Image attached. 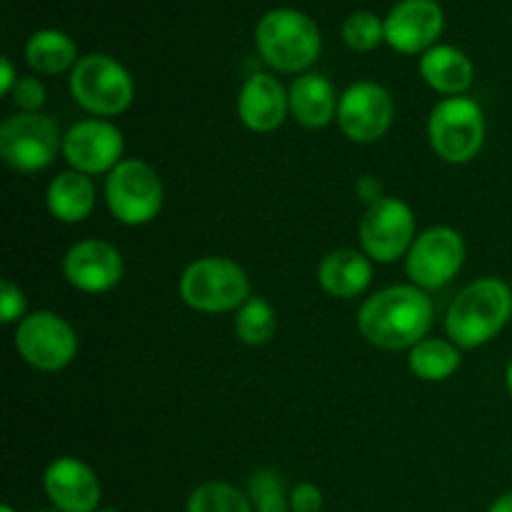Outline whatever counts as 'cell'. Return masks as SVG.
Listing matches in <instances>:
<instances>
[{
  "label": "cell",
  "mask_w": 512,
  "mask_h": 512,
  "mask_svg": "<svg viewBox=\"0 0 512 512\" xmlns=\"http://www.w3.org/2000/svg\"><path fill=\"white\" fill-rule=\"evenodd\" d=\"M433 313V300L418 285H393L360 305L358 328L378 348L405 350L425 340Z\"/></svg>",
  "instance_id": "1"
},
{
  "label": "cell",
  "mask_w": 512,
  "mask_h": 512,
  "mask_svg": "<svg viewBox=\"0 0 512 512\" xmlns=\"http://www.w3.org/2000/svg\"><path fill=\"white\" fill-rule=\"evenodd\" d=\"M512 318V288L500 278L470 283L445 315L448 338L458 348H480L490 343Z\"/></svg>",
  "instance_id": "2"
},
{
  "label": "cell",
  "mask_w": 512,
  "mask_h": 512,
  "mask_svg": "<svg viewBox=\"0 0 512 512\" xmlns=\"http://www.w3.org/2000/svg\"><path fill=\"white\" fill-rule=\"evenodd\" d=\"M255 45L265 63L280 73H303L320 55V30L300 10L278 8L260 18Z\"/></svg>",
  "instance_id": "3"
},
{
  "label": "cell",
  "mask_w": 512,
  "mask_h": 512,
  "mask_svg": "<svg viewBox=\"0 0 512 512\" xmlns=\"http://www.w3.org/2000/svg\"><path fill=\"white\" fill-rule=\"evenodd\" d=\"M180 298L198 313H230L250 300L248 273L228 258H200L180 275Z\"/></svg>",
  "instance_id": "4"
},
{
  "label": "cell",
  "mask_w": 512,
  "mask_h": 512,
  "mask_svg": "<svg viewBox=\"0 0 512 512\" xmlns=\"http://www.w3.org/2000/svg\"><path fill=\"white\" fill-rule=\"evenodd\" d=\"M70 95L95 118H113L130 108L135 83L118 60L103 53H90L80 58L70 73Z\"/></svg>",
  "instance_id": "5"
},
{
  "label": "cell",
  "mask_w": 512,
  "mask_h": 512,
  "mask_svg": "<svg viewBox=\"0 0 512 512\" xmlns=\"http://www.w3.org/2000/svg\"><path fill=\"white\" fill-rule=\"evenodd\" d=\"M428 138L435 155L445 163H470L478 158L485 143L483 108L465 95L440 100L430 113Z\"/></svg>",
  "instance_id": "6"
},
{
  "label": "cell",
  "mask_w": 512,
  "mask_h": 512,
  "mask_svg": "<svg viewBox=\"0 0 512 512\" xmlns=\"http://www.w3.org/2000/svg\"><path fill=\"white\" fill-rule=\"evenodd\" d=\"M163 180L143 160H123L105 178V203L123 225H145L163 208Z\"/></svg>",
  "instance_id": "7"
},
{
  "label": "cell",
  "mask_w": 512,
  "mask_h": 512,
  "mask_svg": "<svg viewBox=\"0 0 512 512\" xmlns=\"http://www.w3.org/2000/svg\"><path fill=\"white\" fill-rule=\"evenodd\" d=\"M63 138L53 118L43 113H15L0 125V155L18 173H38L53 165Z\"/></svg>",
  "instance_id": "8"
},
{
  "label": "cell",
  "mask_w": 512,
  "mask_h": 512,
  "mask_svg": "<svg viewBox=\"0 0 512 512\" xmlns=\"http://www.w3.org/2000/svg\"><path fill=\"white\" fill-rule=\"evenodd\" d=\"M15 348L20 358L35 370L55 373L73 363L78 353V335L73 325L53 310L25 315L15 330Z\"/></svg>",
  "instance_id": "9"
},
{
  "label": "cell",
  "mask_w": 512,
  "mask_h": 512,
  "mask_svg": "<svg viewBox=\"0 0 512 512\" xmlns=\"http://www.w3.org/2000/svg\"><path fill=\"white\" fill-rule=\"evenodd\" d=\"M415 243V215L400 198H380L360 218V245L368 258L395 263Z\"/></svg>",
  "instance_id": "10"
},
{
  "label": "cell",
  "mask_w": 512,
  "mask_h": 512,
  "mask_svg": "<svg viewBox=\"0 0 512 512\" xmlns=\"http://www.w3.org/2000/svg\"><path fill=\"white\" fill-rule=\"evenodd\" d=\"M465 263L463 235L453 228H430L415 238L405 258V273L420 290H438L460 273Z\"/></svg>",
  "instance_id": "11"
},
{
  "label": "cell",
  "mask_w": 512,
  "mask_h": 512,
  "mask_svg": "<svg viewBox=\"0 0 512 512\" xmlns=\"http://www.w3.org/2000/svg\"><path fill=\"white\" fill-rule=\"evenodd\" d=\"M395 118V103L388 88L378 83H355L340 95L338 125L353 143H375L390 130Z\"/></svg>",
  "instance_id": "12"
},
{
  "label": "cell",
  "mask_w": 512,
  "mask_h": 512,
  "mask_svg": "<svg viewBox=\"0 0 512 512\" xmlns=\"http://www.w3.org/2000/svg\"><path fill=\"white\" fill-rule=\"evenodd\" d=\"M123 150V133L103 118L80 120L63 135V158L83 175L110 173L123 163Z\"/></svg>",
  "instance_id": "13"
},
{
  "label": "cell",
  "mask_w": 512,
  "mask_h": 512,
  "mask_svg": "<svg viewBox=\"0 0 512 512\" xmlns=\"http://www.w3.org/2000/svg\"><path fill=\"white\" fill-rule=\"evenodd\" d=\"M63 273L80 293H108L123 280L125 263L115 245L105 240H80L65 253Z\"/></svg>",
  "instance_id": "14"
},
{
  "label": "cell",
  "mask_w": 512,
  "mask_h": 512,
  "mask_svg": "<svg viewBox=\"0 0 512 512\" xmlns=\"http://www.w3.org/2000/svg\"><path fill=\"white\" fill-rule=\"evenodd\" d=\"M445 28V15L435 0H400L385 18V40L405 55L425 53Z\"/></svg>",
  "instance_id": "15"
},
{
  "label": "cell",
  "mask_w": 512,
  "mask_h": 512,
  "mask_svg": "<svg viewBox=\"0 0 512 512\" xmlns=\"http://www.w3.org/2000/svg\"><path fill=\"white\" fill-rule=\"evenodd\" d=\"M43 488L55 510L60 512H98L100 480L83 460L58 458L45 468Z\"/></svg>",
  "instance_id": "16"
},
{
  "label": "cell",
  "mask_w": 512,
  "mask_h": 512,
  "mask_svg": "<svg viewBox=\"0 0 512 512\" xmlns=\"http://www.w3.org/2000/svg\"><path fill=\"white\" fill-rule=\"evenodd\" d=\"M290 113L283 83L268 73L250 75L238 93V118L253 133H273Z\"/></svg>",
  "instance_id": "17"
},
{
  "label": "cell",
  "mask_w": 512,
  "mask_h": 512,
  "mask_svg": "<svg viewBox=\"0 0 512 512\" xmlns=\"http://www.w3.org/2000/svg\"><path fill=\"white\" fill-rule=\"evenodd\" d=\"M290 115L303 128H325L338 118V95L333 83L320 73H305L293 80L288 90Z\"/></svg>",
  "instance_id": "18"
},
{
  "label": "cell",
  "mask_w": 512,
  "mask_h": 512,
  "mask_svg": "<svg viewBox=\"0 0 512 512\" xmlns=\"http://www.w3.org/2000/svg\"><path fill=\"white\" fill-rule=\"evenodd\" d=\"M373 280L368 255L353 248H340L325 255L318 268V283L333 298H358Z\"/></svg>",
  "instance_id": "19"
},
{
  "label": "cell",
  "mask_w": 512,
  "mask_h": 512,
  "mask_svg": "<svg viewBox=\"0 0 512 512\" xmlns=\"http://www.w3.org/2000/svg\"><path fill=\"white\" fill-rule=\"evenodd\" d=\"M420 75L433 90L455 98L473 85L475 70L463 50L453 45H433L420 58Z\"/></svg>",
  "instance_id": "20"
},
{
  "label": "cell",
  "mask_w": 512,
  "mask_h": 512,
  "mask_svg": "<svg viewBox=\"0 0 512 512\" xmlns=\"http://www.w3.org/2000/svg\"><path fill=\"white\" fill-rule=\"evenodd\" d=\"M50 215L60 223H83L95 208V185L90 175L65 170L55 175L45 193Z\"/></svg>",
  "instance_id": "21"
},
{
  "label": "cell",
  "mask_w": 512,
  "mask_h": 512,
  "mask_svg": "<svg viewBox=\"0 0 512 512\" xmlns=\"http://www.w3.org/2000/svg\"><path fill=\"white\" fill-rule=\"evenodd\" d=\"M25 60L40 75H60L78 63V48L60 30H38L25 43Z\"/></svg>",
  "instance_id": "22"
},
{
  "label": "cell",
  "mask_w": 512,
  "mask_h": 512,
  "mask_svg": "<svg viewBox=\"0 0 512 512\" xmlns=\"http://www.w3.org/2000/svg\"><path fill=\"white\" fill-rule=\"evenodd\" d=\"M410 373L425 383H443L460 368V350L450 340L425 338L410 348Z\"/></svg>",
  "instance_id": "23"
},
{
  "label": "cell",
  "mask_w": 512,
  "mask_h": 512,
  "mask_svg": "<svg viewBox=\"0 0 512 512\" xmlns=\"http://www.w3.org/2000/svg\"><path fill=\"white\" fill-rule=\"evenodd\" d=\"M278 330V315L265 298H250L235 310V335L245 345H265Z\"/></svg>",
  "instance_id": "24"
},
{
  "label": "cell",
  "mask_w": 512,
  "mask_h": 512,
  "mask_svg": "<svg viewBox=\"0 0 512 512\" xmlns=\"http://www.w3.org/2000/svg\"><path fill=\"white\" fill-rule=\"evenodd\" d=\"M185 512H255L248 495L228 483H203L188 498Z\"/></svg>",
  "instance_id": "25"
},
{
  "label": "cell",
  "mask_w": 512,
  "mask_h": 512,
  "mask_svg": "<svg viewBox=\"0 0 512 512\" xmlns=\"http://www.w3.org/2000/svg\"><path fill=\"white\" fill-rule=\"evenodd\" d=\"M248 498L255 512H290V495L275 470H258L248 485Z\"/></svg>",
  "instance_id": "26"
},
{
  "label": "cell",
  "mask_w": 512,
  "mask_h": 512,
  "mask_svg": "<svg viewBox=\"0 0 512 512\" xmlns=\"http://www.w3.org/2000/svg\"><path fill=\"white\" fill-rule=\"evenodd\" d=\"M343 40L348 48L358 50V53H368L380 45V40H385V20H380L373 13H353L343 23Z\"/></svg>",
  "instance_id": "27"
},
{
  "label": "cell",
  "mask_w": 512,
  "mask_h": 512,
  "mask_svg": "<svg viewBox=\"0 0 512 512\" xmlns=\"http://www.w3.org/2000/svg\"><path fill=\"white\" fill-rule=\"evenodd\" d=\"M13 103L18 105L20 113H38L45 105V85L38 78H18L13 93H10Z\"/></svg>",
  "instance_id": "28"
},
{
  "label": "cell",
  "mask_w": 512,
  "mask_h": 512,
  "mask_svg": "<svg viewBox=\"0 0 512 512\" xmlns=\"http://www.w3.org/2000/svg\"><path fill=\"white\" fill-rule=\"evenodd\" d=\"M25 293L10 280L0 283V320L5 325L20 323L25 318Z\"/></svg>",
  "instance_id": "29"
},
{
  "label": "cell",
  "mask_w": 512,
  "mask_h": 512,
  "mask_svg": "<svg viewBox=\"0 0 512 512\" xmlns=\"http://www.w3.org/2000/svg\"><path fill=\"white\" fill-rule=\"evenodd\" d=\"M290 510L293 512H320L323 510V493L318 485L300 483L290 493Z\"/></svg>",
  "instance_id": "30"
},
{
  "label": "cell",
  "mask_w": 512,
  "mask_h": 512,
  "mask_svg": "<svg viewBox=\"0 0 512 512\" xmlns=\"http://www.w3.org/2000/svg\"><path fill=\"white\" fill-rule=\"evenodd\" d=\"M358 198L365 200L368 205L378 203L380 198H385L383 185H380L375 178H370V175H365V178L358 180Z\"/></svg>",
  "instance_id": "31"
},
{
  "label": "cell",
  "mask_w": 512,
  "mask_h": 512,
  "mask_svg": "<svg viewBox=\"0 0 512 512\" xmlns=\"http://www.w3.org/2000/svg\"><path fill=\"white\" fill-rule=\"evenodd\" d=\"M15 83H18V78H15L13 63L8 58H0V95L13 93Z\"/></svg>",
  "instance_id": "32"
},
{
  "label": "cell",
  "mask_w": 512,
  "mask_h": 512,
  "mask_svg": "<svg viewBox=\"0 0 512 512\" xmlns=\"http://www.w3.org/2000/svg\"><path fill=\"white\" fill-rule=\"evenodd\" d=\"M488 512H512V493L500 495V498L490 505Z\"/></svg>",
  "instance_id": "33"
},
{
  "label": "cell",
  "mask_w": 512,
  "mask_h": 512,
  "mask_svg": "<svg viewBox=\"0 0 512 512\" xmlns=\"http://www.w3.org/2000/svg\"><path fill=\"white\" fill-rule=\"evenodd\" d=\"M505 385H508V393L512 395V360H510L508 370H505Z\"/></svg>",
  "instance_id": "34"
},
{
  "label": "cell",
  "mask_w": 512,
  "mask_h": 512,
  "mask_svg": "<svg viewBox=\"0 0 512 512\" xmlns=\"http://www.w3.org/2000/svg\"><path fill=\"white\" fill-rule=\"evenodd\" d=\"M0 512H15V510L10 508V505H3V508H0Z\"/></svg>",
  "instance_id": "35"
},
{
  "label": "cell",
  "mask_w": 512,
  "mask_h": 512,
  "mask_svg": "<svg viewBox=\"0 0 512 512\" xmlns=\"http://www.w3.org/2000/svg\"><path fill=\"white\" fill-rule=\"evenodd\" d=\"M98 512H118V510H110V508H105V510H98Z\"/></svg>",
  "instance_id": "36"
},
{
  "label": "cell",
  "mask_w": 512,
  "mask_h": 512,
  "mask_svg": "<svg viewBox=\"0 0 512 512\" xmlns=\"http://www.w3.org/2000/svg\"><path fill=\"white\" fill-rule=\"evenodd\" d=\"M40 512H60V510H40Z\"/></svg>",
  "instance_id": "37"
},
{
  "label": "cell",
  "mask_w": 512,
  "mask_h": 512,
  "mask_svg": "<svg viewBox=\"0 0 512 512\" xmlns=\"http://www.w3.org/2000/svg\"><path fill=\"white\" fill-rule=\"evenodd\" d=\"M510 288H512V283H510Z\"/></svg>",
  "instance_id": "38"
}]
</instances>
